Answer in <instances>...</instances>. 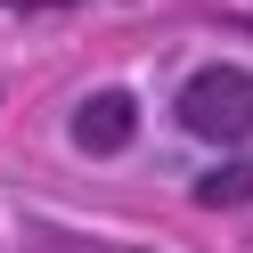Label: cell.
<instances>
[{"label": "cell", "instance_id": "6da1fadb", "mask_svg": "<svg viewBox=\"0 0 253 253\" xmlns=\"http://www.w3.org/2000/svg\"><path fill=\"white\" fill-rule=\"evenodd\" d=\"M180 123H188L196 139H220V147L253 139V74H245V66H204V74H188Z\"/></svg>", "mask_w": 253, "mask_h": 253}, {"label": "cell", "instance_id": "7a4b0ae2", "mask_svg": "<svg viewBox=\"0 0 253 253\" xmlns=\"http://www.w3.org/2000/svg\"><path fill=\"white\" fill-rule=\"evenodd\" d=\"M139 131V98L131 90H90L82 106H74V147L82 155H123Z\"/></svg>", "mask_w": 253, "mask_h": 253}, {"label": "cell", "instance_id": "3957f363", "mask_svg": "<svg viewBox=\"0 0 253 253\" xmlns=\"http://www.w3.org/2000/svg\"><path fill=\"white\" fill-rule=\"evenodd\" d=\"M245 196H253V164H220L196 180V204H245Z\"/></svg>", "mask_w": 253, "mask_h": 253}, {"label": "cell", "instance_id": "277c9868", "mask_svg": "<svg viewBox=\"0 0 253 253\" xmlns=\"http://www.w3.org/2000/svg\"><path fill=\"white\" fill-rule=\"evenodd\" d=\"M8 8H74V0H8Z\"/></svg>", "mask_w": 253, "mask_h": 253}]
</instances>
